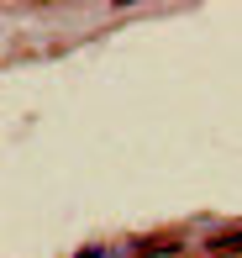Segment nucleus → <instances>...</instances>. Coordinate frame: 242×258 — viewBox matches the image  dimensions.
Segmentation results:
<instances>
[{
  "label": "nucleus",
  "mask_w": 242,
  "mask_h": 258,
  "mask_svg": "<svg viewBox=\"0 0 242 258\" xmlns=\"http://www.w3.org/2000/svg\"><path fill=\"white\" fill-rule=\"evenodd\" d=\"M242 248V232H232V237H216L211 242V253H237Z\"/></svg>",
  "instance_id": "1"
}]
</instances>
